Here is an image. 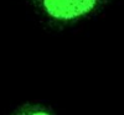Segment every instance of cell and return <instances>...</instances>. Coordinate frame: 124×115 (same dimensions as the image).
<instances>
[{
  "label": "cell",
  "mask_w": 124,
  "mask_h": 115,
  "mask_svg": "<svg viewBox=\"0 0 124 115\" xmlns=\"http://www.w3.org/2000/svg\"><path fill=\"white\" fill-rule=\"evenodd\" d=\"M113 0H32L47 19L56 22H72L98 13Z\"/></svg>",
  "instance_id": "1"
},
{
  "label": "cell",
  "mask_w": 124,
  "mask_h": 115,
  "mask_svg": "<svg viewBox=\"0 0 124 115\" xmlns=\"http://www.w3.org/2000/svg\"><path fill=\"white\" fill-rule=\"evenodd\" d=\"M10 115H58L47 104L39 101H27L16 107Z\"/></svg>",
  "instance_id": "2"
}]
</instances>
